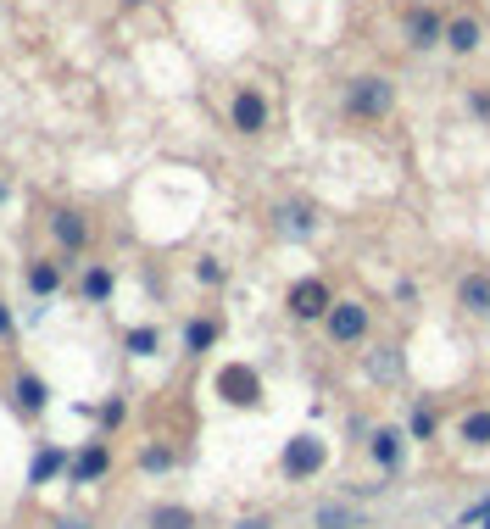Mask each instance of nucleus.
<instances>
[{"label": "nucleus", "mask_w": 490, "mask_h": 529, "mask_svg": "<svg viewBox=\"0 0 490 529\" xmlns=\"http://www.w3.org/2000/svg\"><path fill=\"white\" fill-rule=\"evenodd\" d=\"M318 329H323V340H329L335 351H363L374 340V307L363 302V295H335L329 318H323Z\"/></svg>", "instance_id": "nucleus-1"}, {"label": "nucleus", "mask_w": 490, "mask_h": 529, "mask_svg": "<svg viewBox=\"0 0 490 529\" xmlns=\"http://www.w3.org/2000/svg\"><path fill=\"white\" fill-rule=\"evenodd\" d=\"M323 469H329V441L301 429V435H290L284 451H279V479L284 485H312Z\"/></svg>", "instance_id": "nucleus-2"}, {"label": "nucleus", "mask_w": 490, "mask_h": 529, "mask_svg": "<svg viewBox=\"0 0 490 529\" xmlns=\"http://www.w3.org/2000/svg\"><path fill=\"white\" fill-rule=\"evenodd\" d=\"M396 112V84L384 73H356L346 84V117H363V123H384Z\"/></svg>", "instance_id": "nucleus-3"}, {"label": "nucleus", "mask_w": 490, "mask_h": 529, "mask_svg": "<svg viewBox=\"0 0 490 529\" xmlns=\"http://www.w3.org/2000/svg\"><path fill=\"white\" fill-rule=\"evenodd\" d=\"M329 307H335V284L323 274H301L296 284L284 290V318L290 323H312L318 329L323 318H329Z\"/></svg>", "instance_id": "nucleus-4"}, {"label": "nucleus", "mask_w": 490, "mask_h": 529, "mask_svg": "<svg viewBox=\"0 0 490 529\" xmlns=\"http://www.w3.org/2000/svg\"><path fill=\"white\" fill-rule=\"evenodd\" d=\"M363 451H368V462H374L379 479H396L407 469V457H412V441H407L402 423H374L368 435H363Z\"/></svg>", "instance_id": "nucleus-5"}, {"label": "nucleus", "mask_w": 490, "mask_h": 529, "mask_svg": "<svg viewBox=\"0 0 490 529\" xmlns=\"http://www.w3.org/2000/svg\"><path fill=\"white\" fill-rule=\"evenodd\" d=\"M212 390H217V402H223V407H240V413L263 407V395H268L263 374H256L251 362H223V368L212 374Z\"/></svg>", "instance_id": "nucleus-6"}, {"label": "nucleus", "mask_w": 490, "mask_h": 529, "mask_svg": "<svg viewBox=\"0 0 490 529\" xmlns=\"http://www.w3.org/2000/svg\"><path fill=\"white\" fill-rule=\"evenodd\" d=\"M45 228H51V246H56V256H61V268H79V256H84L89 240H95V223H89L84 212H73V207H56V212L45 218Z\"/></svg>", "instance_id": "nucleus-7"}, {"label": "nucleus", "mask_w": 490, "mask_h": 529, "mask_svg": "<svg viewBox=\"0 0 490 529\" xmlns=\"http://www.w3.org/2000/svg\"><path fill=\"white\" fill-rule=\"evenodd\" d=\"M268 123H273V107H268V95L256 84H240L235 95H228V128H235V135L256 140V135H268Z\"/></svg>", "instance_id": "nucleus-8"}, {"label": "nucleus", "mask_w": 490, "mask_h": 529, "mask_svg": "<svg viewBox=\"0 0 490 529\" xmlns=\"http://www.w3.org/2000/svg\"><path fill=\"white\" fill-rule=\"evenodd\" d=\"M451 302H457V312H463V318L490 323V268H463V274H457Z\"/></svg>", "instance_id": "nucleus-9"}, {"label": "nucleus", "mask_w": 490, "mask_h": 529, "mask_svg": "<svg viewBox=\"0 0 490 529\" xmlns=\"http://www.w3.org/2000/svg\"><path fill=\"white\" fill-rule=\"evenodd\" d=\"M6 395H12V413H17V418H28V423L51 413V385H45V374H34V368H17Z\"/></svg>", "instance_id": "nucleus-10"}, {"label": "nucleus", "mask_w": 490, "mask_h": 529, "mask_svg": "<svg viewBox=\"0 0 490 529\" xmlns=\"http://www.w3.org/2000/svg\"><path fill=\"white\" fill-rule=\"evenodd\" d=\"M363 374L374 385H402L407 379V351L396 340H368L363 346Z\"/></svg>", "instance_id": "nucleus-11"}, {"label": "nucleus", "mask_w": 490, "mask_h": 529, "mask_svg": "<svg viewBox=\"0 0 490 529\" xmlns=\"http://www.w3.org/2000/svg\"><path fill=\"white\" fill-rule=\"evenodd\" d=\"M112 446L95 435V441H84L79 451H73V462H68V485H101L106 474H112Z\"/></svg>", "instance_id": "nucleus-12"}, {"label": "nucleus", "mask_w": 490, "mask_h": 529, "mask_svg": "<svg viewBox=\"0 0 490 529\" xmlns=\"http://www.w3.org/2000/svg\"><path fill=\"white\" fill-rule=\"evenodd\" d=\"M217 340H223V318L217 312H190L184 318V335H179V346H184V357H212L217 351Z\"/></svg>", "instance_id": "nucleus-13"}, {"label": "nucleus", "mask_w": 490, "mask_h": 529, "mask_svg": "<svg viewBox=\"0 0 490 529\" xmlns=\"http://www.w3.org/2000/svg\"><path fill=\"white\" fill-rule=\"evenodd\" d=\"M402 34H407V45H412V51H435V45L446 40V17L430 6V0H423V6H412V12H407Z\"/></svg>", "instance_id": "nucleus-14"}, {"label": "nucleus", "mask_w": 490, "mask_h": 529, "mask_svg": "<svg viewBox=\"0 0 490 529\" xmlns=\"http://www.w3.org/2000/svg\"><path fill=\"white\" fill-rule=\"evenodd\" d=\"M312 529H374V518H368L363 502H318Z\"/></svg>", "instance_id": "nucleus-15"}, {"label": "nucleus", "mask_w": 490, "mask_h": 529, "mask_svg": "<svg viewBox=\"0 0 490 529\" xmlns=\"http://www.w3.org/2000/svg\"><path fill=\"white\" fill-rule=\"evenodd\" d=\"M451 56H474L479 45H485V23L474 17V12H451L446 17V40H440Z\"/></svg>", "instance_id": "nucleus-16"}, {"label": "nucleus", "mask_w": 490, "mask_h": 529, "mask_svg": "<svg viewBox=\"0 0 490 529\" xmlns=\"http://www.w3.org/2000/svg\"><path fill=\"white\" fill-rule=\"evenodd\" d=\"M407 441L412 446H430V441H440V407L430 402V395H412V407H407Z\"/></svg>", "instance_id": "nucleus-17"}, {"label": "nucleus", "mask_w": 490, "mask_h": 529, "mask_svg": "<svg viewBox=\"0 0 490 529\" xmlns=\"http://www.w3.org/2000/svg\"><path fill=\"white\" fill-rule=\"evenodd\" d=\"M61 284H68V268H61V262H45V256H34V262L23 268V290L34 295V302H51V295H56Z\"/></svg>", "instance_id": "nucleus-18"}, {"label": "nucleus", "mask_w": 490, "mask_h": 529, "mask_svg": "<svg viewBox=\"0 0 490 529\" xmlns=\"http://www.w3.org/2000/svg\"><path fill=\"white\" fill-rule=\"evenodd\" d=\"M273 228H279L284 240H312L318 235V218H312L307 201H279L273 207Z\"/></svg>", "instance_id": "nucleus-19"}, {"label": "nucleus", "mask_w": 490, "mask_h": 529, "mask_svg": "<svg viewBox=\"0 0 490 529\" xmlns=\"http://www.w3.org/2000/svg\"><path fill=\"white\" fill-rule=\"evenodd\" d=\"M112 290H117V274L106 268V262H84V274H79V302H84V307H106Z\"/></svg>", "instance_id": "nucleus-20"}, {"label": "nucleus", "mask_w": 490, "mask_h": 529, "mask_svg": "<svg viewBox=\"0 0 490 529\" xmlns=\"http://www.w3.org/2000/svg\"><path fill=\"white\" fill-rule=\"evenodd\" d=\"M68 462H73V451H61V446H40L34 451V462H28V485H51V479H68Z\"/></svg>", "instance_id": "nucleus-21"}, {"label": "nucleus", "mask_w": 490, "mask_h": 529, "mask_svg": "<svg viewBox=\"0 0 490 529\" xmlns=\"http://www.w3.org/2000/svg\"><path fill=\"white\" fill-rule=\"evenodd\" d=\"M457 441H463L468 451H490V407H468L463 418H457V429H451Z\"/></svg>", "instance_id": "nucleus-22"}, {"label": "nucleus", "mask_w": 490, "mask_h": 529, "mask_svg": "<svg viewBox=\"0 0 490 529\" xmlns=\"http://www.w3.org/2000/svg\"><path fill=\"white\" fill-rule=\"evenodd\" d=\"M145 529H201V513L184 507V502H156L145 513Z\"/></svg>", "instance_id": "nucleus-23"}, {"label": "nucleus", "mask_w": 490, "mask_h": 529, "mask_svg": "<svg viewBox=\"0 0 490 529\" xmlns=\"http://www.w3.org/2000/svg\"><path fill=\"white\" fill-rule=\"evenodd\" d=\"M134 469L151 474V479H162V474H173V469H179V451H173L168 441H145L140 457H134Z\"/></svg>", "instance_id": "nucleus-24"}, {"label": "nucleus", "mask_w": 490, "mask_h": 529, "mask_svg": "<svg viewBox=\"0 0 490 529\" xmlns=\"http://www.w3.org/2000/svg\"><path fill=\"white\" fill-rule=\"evenodd\" d=\"M123 351H128V357H156V351H162V329H156V323L123 329Z\"/></svg>", "instance_id": "nucleus-25"}, {"label": "nucleus", "mask_w": 490, "mask_h": 529, "mask_svg": "<svg viewBox=\"0 0 490 529\" xmlns=\"http://www.w3.org/2000/svg\"><path fill=\"white\" fill-rule=\"evenodd\" d=\"M95 423H101V441H106L112 429H123V423H128V402H123V395H106V402L95 407Z\"/></svg>", "instance_id": "nucleus-26"}, {"label": "nucleus", "mask_w": 490, "mask_h": 529, "mask_svg": "<svg viewBox=\"0 0 490 529\" xmlns=\"http://www.w3.org/2000/svg\"><path fill=\"white\" fill-rule=\"evenodd\" d=\"M195 284H201V290H223V284H228V262L201 256V262H195Z\"/></svg>", "instance_id": "nucleus-27"}, {"label": "nucleus", "mask_w": 490, "mask_h": 529, "mask_svg": "<svg viewBox=\"0 0 490 529\" xmlns=\"http://www.w3.org/2000/svg\"><path fill=\"white\" fill-rule=\"evenodd\" d=\"M228 529H279V524H273V513H245V518L228 524Z\"/></svg>", "instance_id": "nucleus-28"}, {"label": "nucleus", "mask_w": 490, "mask_h": 529, "mask_svg": "<svg viewBox=\"0 0 490 529\" xmlns=\"http://www.w3.org/2000/svg\"><path fill=\"white\" fill-rule=\"evenodd\" d=\"M6 340H17V318H12L6 302H0V346H6Z\"/></svg>", "instance_id": "nucleus-29"}, {"label": "nucleus", "mask_w": 490, "mask_h": 529, "mask_svg": "<svg viewBox=\"0 0 490 529\" xmlns=\"http://www.w3.org/2000/svg\"><path fill=\"white\" fill-rule=\"evenodd\" d=\"M396 302L402 307H418V279H396Z\"/></svg>", "instance_id": "nucleus-30"}, {"label": "nucleus", "mask_w": 490, "mask_h": 529, "mask_svg": "<svg viewBox=\"0 0 490 529\" xmlns=\"http://www.w3.org/2000/svg\"><path fill=\"white\" fill-rule=\"evenodd\" d=\"M56 529H95V524H89V518H68V513H61V518H56Z\"/></svg>", "instance_id": "nucleus-31"}, {"label": "nucleus", "mask_w": 490, "mask_h": 529, "mask_svg": "<svg viewBox=\"0 0 490 529\" xmlns=\"http://www.w3.org/2000/svg\"><path fill=\"white\" fill-rule=\"evenodd\" d=\"M474 112H479V117H490V95H485V89L474 95Z\"/></svg>", "instance_id": "nucleus-32"}, {"label": "nucleus", "mask_w": 490, "mask_h": 529, "mask_svg": "<svg viewBox=\"0 0 490 529\" xmlns=\"http://www.w3.org/2000/svg\"><path fill=\"white\" fill-rule=\"evenodd\" d=\"M479 529H490V507H485V518H479Z\"/></svg>", "instance_id": "nucleus-33"}, {"label": "nucleus", "mask_w": 490, "mask_h": 529, "mask_svg": "<svg viewBox=\"0 0 490 529\" xmlns=\"http://www.w3.org/2000/svg\"><path fill=\"white\" fill-rule=\"evenodd\" d=\"M412 6H423V0H412Z\"/></svg>", "instance_id": "nucleus-34"}]
</instances>
